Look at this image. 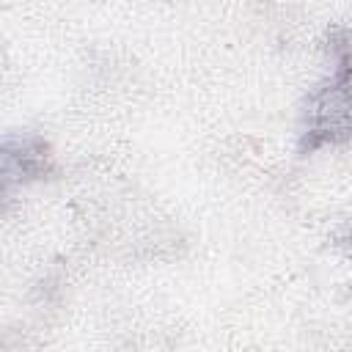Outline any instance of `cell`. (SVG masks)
<instances>
[{
	"label": "cell",
	"mask_w": 352,
	"mask_h": 352,
	"mask_svg": "<svg viewBox=\"0 0 352 352\" xmlns=\"http://www.w3.org/2000/svg\"><path fill=\"white\" fill-rule=\"evenodd\" d=\"M330 72L308 94L300 121V151L352 140V36L341 33L330 44Z\"/></svg>",
	"instance_id": "obj_1"
},
{
	"label": "cell",
	"mask_w": 352,
	"mask_h": 352,
	"mask_svg": "<svg viewBox=\"0 0 352 352\" xmlns=\"http://www.w3.org/2000/svg\"><path fill=\"white\" fill-rule=\"evenodd\" d=\"M52 170V154L47 148V143L41 138H16V140H6L3 148V179H6V190L14 182H33V179H44Z\"/></svg>",
	"instance_id": "obj_2"
}]
</instances>
